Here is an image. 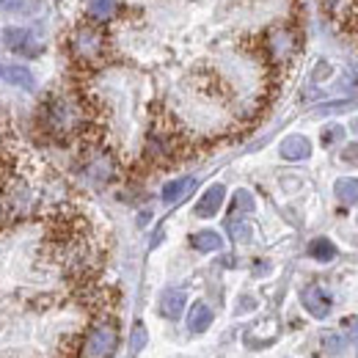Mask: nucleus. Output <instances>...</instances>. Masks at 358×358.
Instances as JSON below:
<instances>
[{"mask_svg": "<svg viewBox=\"0 0 358 358\" xmlns=\"http://www.w3.org/2000/svg\"><path fill=\"white\" fill-rule=\"evenodd\" d=\"M39 124L47 135L66 141L83 133L86 127V108L72 94H50L39 110Z\"/></svg>", "mask_w": 358, "mask_h": 358, "instance_id": "obj_1", "label": "nucleus"}, {"mask_svg": "<svg viewBox=\"0 0 358 358\" xmlns=\"http://www.w3.org/2000/svg\"><path fill=\"white\" fill-rule=\"evenodd\" d=\"M66 47L80 66H96L108 58V34L96 22H78L69 31Z\"/></svg>", "mask_w": 358, "mask_h": 358, "instance_id": "obj_2", "label": "nucleus"}, {"mask_svg": "<svg viewBox=\"0 0 358 358\" xmlns=\"http://www.w3.org/2000/svg\"><path fill=\"white\" fill-rule=\"evenodd\" d=\"M298 47H301L298 34L287 25H273L262 36V50H265L270 64H275V66H287L298 55Z\"/></svg>", "mask_w": 358, "mask_h": 358, "instance_id": "obj_3", "label": "nucleus"}, {"mask_svg": "<svg viewBox=\"0 0 358 358\" xmlns=\"http://www.w3.org/2000/svg\"><path fill=\"white\" fill-rule=\"evenodd\" d=\"M34 201H36V193L31 190V185L22 179H11L0 190V215H6L11 221L25 218L34 210Z\"/></svg>", "mask_w": 358, "mask_h": 358, "instance_id": "obj_4", "label": "nucleus"}, {"mask_svg": "<svg viewBox=\"0 0 358 358\" xmlns=\"http://www.w3.org/2000/svg\"><path fill=\"white\" fill-rule=\"evenodd\" d=\"M119 348V331L113 322H96L80 345V358H110Z\"/></svg>", "mask_w": 358, "mask_h": 358, "instance_id": "obj_5", "label": "nucleus"}, {"mask_svg": "<svg viewBox=\"0 0 358 358\" xmlns=\"http://www.w3.org/2000/svg\"><path fill=\"white\" fill-rule=\"evenodd\" d=\"M0 45L6 47L8 52H20V55H28V58H36V55H42L47 39L42 31L8 25V28L0 31Z\"/></svg>", "mask_w": 358, "mask_h": 358, "instance_id": "obj_6", "label": "nucleus"}, {"mask_svg": "<svg viewBox=\"0 0 358 358\" xmlns=\"http://www.w3.org/2000/svg\"><path fill=\"white\" fill-rule=\"evenodd\" d=\"M116 171H119V166H116L113 155L105 152V149H91L89 155L83 157V163H80V177L86 179L89 185H94V187H102V185L113 182Z\"/></svg>", "mask_w": 358, "mask_h": 358, "instance_id": "obj_7", "label": "nucleus"}, {"mask_svg": "<svg viewBox=\"0 0 358 358\" xmlns=\"http://www.w3.org/2000/svg\"><path fill=\"white\" fill-rule=\"evenodd\" d=\"M0 80L8 83V86H17L22 91H34L36 89V78L28 66L22 64H0Z\"/></svg>", "mask_w": 358, "mask_h": 358, "instance_id": "obj_8", "label": "nucleus"}, {"mask_svg": "<svg viewBox=\"0 0 358 358\" xmlns=\"http://www.w3.org/2000/svg\"><path fill=\"white\" fill-rule=\"evenodd\" d=\"M301 301H303L306 312L312 314V317H317V320L328 317V312H331V295H328V292H325L320 284H309V287L303 289Z\"/></svg>", "mask_w": 358, "mask_h": 358, "instance_id": "obj_9", "label": "nucleus"}, {"mask_svg": "<svg viewBox=\"0 0 358 358\" xmlns=\"http://www.w3.org/2000/svg\"><path fill=\"white\" fill-rule=\"evenodd\" d=\"M224 199H226L224 185H213V187L196 201V215H199V218H213V215H218V210L224 207Z\"/></svg>", "mask_w": 358, "mask_h": 358, "instance_id": "obj_10", "label": "nucleus"}, {"mask_svg": "<svg viewBox=\"0 0 358 358\" xmlns=\"http://www.w3.org/2000/svg\"><path fill=\"white\" fill-rule=\"evenodd\" d=\"M309 155H312L309 138H303V135H289V138L281 141V157H284V160L298 163V160H306Z\"/></svg>", "mask_w": 358, "mask_h": 358, "instance_id": "obj_11", "label": "nucleus"}, {"mask_svg": "<svg viewBox=\"0 0 358 358\" xmlns=\"http://www.w3.org/2000/svg\"><path fill=\"white\" fill-rule=\"evenodd\" d=\"M185 303H187L185 289H166L163 298H160V314L166 320H179L185 312Z\"/></svg>", "mask_w": 358, "mask_h": 358, "instance_id": "obj_12", "label": "nucleus"}, {"mask_svg": "<svg viewBox=\"0 0 358 358\" xmlns=\"http://www.w3.org/2000/svg\"><path fill=\"white\" fill-rule=\"evenodd\" d=\"M196 187V177H179L174 182H169L166 187H163V193H160V199H163V204H179L190 190Z\"/></svg>", "mask_w": 358, "mask_h": 358, "instance_id": "obj_13", "label": "nucleus"}, {"mask_svg": "<svg viewBox=\"0 0 358 358\" xmlns=\"http://www.w3.org/2000/svg\"><path fill=\"white\" fill-rule=\"evenodd\" d=\"M213 325V309L207 303H193L190 312H187V331L190 334H204L207 328Z\"/></svg>", "mask_w": 358, "mask_h": 358, "instance_id": "obj_14", "label": "nucleus"}, {"mask_svg": "<svg viewBox=\"0 0 358 358\" xmlns=\"http://www.w3.org/2000/svg\"><path fill=\"white\" fill-rule=\"evenodd\" d=\"M116 8L119 3L116 0H86V14H89L91 22H108L116 17Z\"/></svg>", "mask_w": 358, "mask_h": 358, "instance_id": "obj_15", "label": "nucleus"}, {"mask_svg": "<svg viewBox=\"0 0 358 358\" xmlns=\"http://www.w3.org/2000/svg\"><path fill=\"white\" fill-rule=\"evenodd\" d=\"M190 245L196 251H201V254H213V251H221L224 248V237L218 231H213V229H204V231H196L190 237Z\"/></svg>", "mask_w": 358, "mask_h": 358, "instance_id": "obj_16", "label": "nucleus"}, {"mask_svg": "<svg viewBox=\"0 0 358 358\" xmlns=\"http://www.w3.org/2000/svg\"><path fill=\"white\" fill-rule=\"evenodd\" d=\"M334 193H336V199H339L342 204L353 207V204H358V179H353V177L336 179V185H334Z\"/></svg>", "mask_w": 358, "mask_h": 358, "instance_id": "obj_17", "label": "nucleus"}, {"mask_svg": "<svg viewBox=\"0 0 358 358\" xmlns=\"http://www.w3.org/2000/svg\"><path fill=\"white\" fill-rule=\"evenodd\" d=\"M309 257L317 262H334L336 259V245L328 237H314L309 243Z\"/></svg>", "mask_w": 358, "mask_h": 358, "instance_id": "obj_18", "label": "nucleus"}, {"mask_svg": "<svg viewBox=\"0 0 358 358\" xmlns=\"http://www.w3.org/2000/svg\"><path fill=\"white\" fill-rule=\"evenodd\" d=\"M3 8L14 11V14H25V17H34L42 11V0H0Z\"/></svg>", "mask_w": 358, "mask_h": 358, "instance_id": "obj_19", "label": "nucleus"}, {"mask_svg": "<svg viewBox=\"0 0 358 358\" xmlns=\"http://www.w3.org/2000/svg\"><path fill=\"white\" fill-rule=\"evenodd\" d=\"M254 210V196L248 190H237L234 193V201H231V215H243V213H251Z\"/></svg>", "mask_w": 358, "mask_h": 358, "instance_id": "obj_20", "label": "nucleus"}, {"mask_svg": "<svg viewBox=\"0 0 358 358\" xmlns=\"http://www.w3.org/2000/svg\"><path fill=\"white\" fill-rule=\"evenodd\" d=\"M229 234H231L234 243H248L251 234H254V229H251V224H245V221L231 218V221H229Z\"/></svg>", "mask_w": 358, "mask_h": 358, "instance_id": "obj_21", "label": "nucleus"}, {"mask_svg": "<svg viewBox=\"0 0 358 358\" xmlns=\"http://www.w3.org/2000/svg\"><path fill=\"white\" fill-rule=\"evenodd\" d=\"M353 108H356V102L353 99H345V102H331L325 108H317L314 113L317 116H328V113H345V110H353Z\"/></svg>", "mask_w": 358, "mask_h": 358, "instance_id": "obj_22", "label": "nucleus"}, {"mask_svg": "<svg viewBox=\"0 0 358 358\" xmlns=\"http://www.w3.org/2000/svg\"><path fill=\"white\" fill-rule=\"evenodd\" d=\"M143 345H146V328H143V322H138L133 328V342H130V348H133V353H138Z\"/></svg>", "mask_w": 358, "mask_h": 358, "instance_id": "obj_23", "label": "nucleus"}, {"mask_svg": "<svg viewBox=\"0 0 358 358\" xmlns=\"http://www.w3.org/2000/svg\"><path fill=\"white\" fill-rule=\"evenodd\" d=\"M322 342H325V353H331V356H339L342 353V339L336 334H328Z\"/></svg>", "mask_w": 358, "mask_h": 358, "instance_id": "obj_24", "label": "nucleus"}, {"mask_svg": "<svg viewBox=\"0 0 358 358\" xmlns=\"http://www.w3.org/2000/svg\"><path fill=\"white\" fill-rule=\"evenodd\" d=\"M342 135H345V130H342V127H328V130L322 133V143H325V146H331V143H336Z\"/></svg>", "mask_w": 358, "mask_h": 358, "instance_id": "obj_25", "label": "nucleus"}, {"mask_svg": "<svg viewBox=\"0 0 358 358\" xmlns=\"http://www.w3.org/2000/svg\"><path fill=\"white\" fill-rule=\"evenodd\" d=\"M345 328H348V334H350V339L358 345V317H350V320H345Z\"/></svg>", "mask_w": 358, "mask_h": 358, "instance_id": "obj_26", "label": "nucleus"}, {"mask_svg": "<svg viewBox=\"0 0 358 358\" xmlns=\"http://www.w3.org/2000/svg\"><path fill=\"white\" fill-rule=\"evenodd\" d=\"M348 89L358 91V75H350V78H348Z\"/></svg>", "mask_w": 358, "mask_h": 358, "instance_id": "obj_27", "label": "nucleus"}]
</instances>
